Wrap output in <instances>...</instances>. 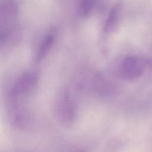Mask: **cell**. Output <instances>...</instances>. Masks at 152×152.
Masks as SVG:
<instances>
[{
    "instance_id": "cell-1",
    "label": "cell",
    "mask_w": 152,
    "mask_h": 152,
    "mask_svg": "<svg viewBox=\"0 0 152 152\" xmlns=\"http://www.w3.org/2000/svg\"><path fill=\"white\" fill-rule=\"evenodd\" d=\"M18 7L14 0L0 1V48L12 45L18 39Z\"/></svg>"
},
{
    "instance_id": "cell-2",
    "label": "cell",
    "mask_w": 152,
    "mask_h": 152,
    "mask_svg": "<svg viewBox=\"0 0 152 152\" xmlns=\"http://www.w3.org/2000/svg\"><path fill=\"white\" fill-rule=\"evenodd\" d=\"M39 80L35 71H27L20 75L15 81L7 96V103L26 102L36 90Z\"/></svg>"
},
{
    "instance_id": "cell-3",
    "label": "cell",
    "mask_w": 152,
    "mask_h": 152,
    "mask_svg": "<svg viewBox=\"0 0 152 152\" xmlns=\"http://www.w3.org/2000/svg\"><path fill=\"white\" fill-rule=\"evenodd\" d=\"M147 65V61L140 56L126 55L119 61L115 67L114 72L121 79L132 80L140 77Z\"/></svg>"
},
{
    "instance_id": "cell-4",
    "label": "cell",
    "mask_w": 152,
    "mask_h": 152,
    "mask_svg": "<svg viewBox=\"0 0 152 152\" xmlns=\"http://www.w3.org/2000/svg\"><path fill=\"white\" fill-rule=\"evenodd\" d=\"M54 112L58 122L64 126L72 125L77 117V107L69 93L62 90L57 95L54 104Z\"/></svg>"
},
{
    "instance_id": "cell-5",
    "label": "cell",
    "mask_w": 152,
    "mask_h": 152,
    "mask_svg": "<svg viewBox=\"0 0 152 152\" xmlns=\"http://www.w3.org/2000/svg\"><path fill=\"white\" fill-rule=\"evenodd\" d=\"M8 118L10 125L15 129L26 128L30 120V114L27 104L23 102L7 103Z\"/></svg>"
},
{
    "instance_id": "cell-6",
    "label": "cell",
    "mask_w": 152,
    "mask_h": 152,
    "mask_svg": "<svg viewBox=\"0 0 152 152\" xmlns=\"http://www.w3.org/2000/svg\"><path fill=\"white\" fill-rule=\"evenodd\" d=\"M57 36L56 30L50 28L43 36L36 50L34 60L36 62L40 63L46 57L50 51Z\"/></svg>"
},
{
    "instance_id": "cell-7",
    "label": "cell",
    "mask_w": 152,
    "mask_h": 152,
    "mask_svg": "<svg viewBox=\"0 0 152 152\" xmlns=\"http://www.w3.org/2000/svg\"><path fill=\"white\" fill-rule=\"evenodd\" d=\"M122 1H117L110 9L104 26L103 30L106 33L113 32L116 28L122 11Z\"/></svg>"
},
{
    "instance_id": "cell-8",
    "label": "cell",
    "mask_w": 152,
    "mask_h": 152,
    "mask_svg": "<svg viewBox=\"0 0 152 152\" xmlns=\"http://www.w3.org/2000/svg\"><path fill=\"white\" fill-rule=\"evenodd\" d=\"M93 88L98 93L103 95L112 94L115 90L113 84L102 74H97L93 78Z\"/></svg>"
},
{
    "instance_id": "cell-9",
    "label": "cell",
    "mask_w": 152,
    "mask_h": 152,
    "mask_svg": "<svg viewBox=\"0 0 152 152\" xmlns=\"http://www.w3.org/2000/svg\"><path fill=\"white\" fill-rule=\"evenodd\" d=\"M96 0H80L78 3V12L83 17H88L95 7Z\"/></svg>"
}]
</instances>
